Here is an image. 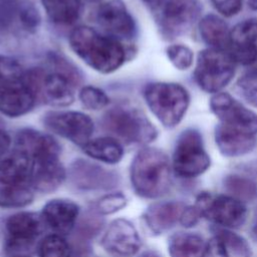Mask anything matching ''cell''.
<instances>
[{"mask_svg": "<svg viewBox=\"0 0 257 257\" xmlns=\"http://www.w3.org/2000/svg\"><path fill=\"white\" fill-rule=\"evenodd\" d=\"M72 51L91 69L108 74L124 63L127 52L121 41L101 34L87 25H79L69 34Z\"/></svg>", "mask_w": 257, "mask_h": 257, "instance_id": "cell-1", "label": "cell"}, {"mask_svg": "<svg viewBox=\"0 0 257 257\" xmlns=\"http://www.w3.org/2000/svg\"><path fill=\"white\" fill-rule=\"evenodd\" d=\"M130 178L138 196L146 199L164 196L172 185V171L168 156L157 148H143L136 154L131 164Z\"/></svg>", "mask_w": 257, "mask_h": 257, "instance_id": "cell-2", "label": "cell"}, {"mask_svg": "<svg viewBox=\"0 0 257 257\" xmlns=\"http://www.w3.org/2000/svg\"><path fill=\"white\" fill-rule=\"evenodd\" d=\"M143 95L151 112L168 128L182 121L190 104L188 90L176 82H150L144 87Z\"/></svg>", "mask_w": 257, "mask_h": 257, "instance_id": "cell-3", "label": "cell"}, {"mask_svg": "<svg viewBox=\"0 0 257 257\" xmlns=\"http://www.w3.org/2000/svg\"><path fill=\"white\" fill-rule=\"evenodd\" d=\"M101 121L111 137L125 144H149L158 135L145 113L136 107L114 106L104 113Z\"/></svg>", "mask_w": 257, "mask_h": 257, "instance_id": "cell-4", "label": "cell"}, {"mask_svg": "<svg viewBox=\"0 0 257 257\" xmlns=\"http://www.w3.org/2000/svg\"><path fill=\"white\" fill-rule=\"evenodd\" d=\"M236 62L226 50L206 48L199 52L194 70L198 86L208 93H218L232 80Z\"/></svg>", "mask_w": 257, "mask_h": 257, "instance_id": "cell-5", "label": "cell"}, {"mask_svg": "<svg viewBox=\"0 0 257 257\" xmlns=\"http://www.w3.org/2000/svg\"><path fill=\"white\" fill-rule=\"evenodd\" d=\"M175 173L183 178L202 175L210 167L201 133L195 128L185 130L178 138L172 162Z\"/></svg>", "mask_w": 257, "mask_h": 257, "instance_id": "cell-6", "label": "cell"}, {"mask_svg": "<svg viewBox=\"0 0 257 257\" xmlns=\"http://www.w3.org/2000/svg\"><path fill=\"white\" fill-rule=\"evenodd\" d=\"M44 222L36 213L19 212L6 221L7 257H29L35 241L42 232Z\"/></svg>", "mask_w": 257, "mask_h": 257, "instance_id": "cell-7", "label": "cell"}, {"mask_svg": "<svg viewBox=\"0 0 257 257\" xmlns=\"http://www.w3.org/2000/svg\"><path fill=\"white\" fill-rule=\"evenodd\" d=\"M201 10L199 0H168L155 18L161 34L166 39H174L193 26Z\"/></svg>", "mask_w": 257, "mask_h": 257, "instance_id": "cell-8", "label": "cell"}, {"mask_svg": "<svg viewBox=\"0 0 257 257\" xmlns=\"http://www.w3.org/2000/svg\"><path fill=\"white\" fill-rule=\"evenodd\" d=\"M45 127L75 145L82 147L93 134L94 124L89 115L81 111H49L43 117Z\"/></svg>", "mask_w": 257, "mask_h": 257, "instance_id": "cell-9", "label": "cell"}, {"mask_svg": "<svg viewBox=\"0 0 257 257\" xmlns=\"http://www.w3.org/2000/svg\"><path fill=\"white\" fill-rule=\"evenodd\" d=\"M195 206L202 216L227 228H239L247 216L243 202L226 195L212 197L207 193L200 194Z\"/></svg>", "mask_w": 257, "mask_h": 257, "instance_id": "cell-10", "label": "cell"}, {"mask_svg": "<svg viewBox=\"0 0 257 257\" xmlns=\"http://www.w3.org/2000/svg\"><path fill=\"white\" fill-rule=\"evenodd\" d=\"M210 109L220 123L257 136V113L227 92H218L210 98Z\"/></svg>", "mask_w": 257, "mask_h": 257, "instance_id": "cell-11", "label": "cell"}, {"mask_svg": "<svg viewBox=\"0 0 257 257\" xmlns=\"http://www.w3.org/2000/svg\"><path fill=\"white\" fill-rule=\"evenodd\" d=\"M96 21L104 32L121 41L137 36V23L122 0L103 2L96 11Z\"/></svg>", "mask_w": 257, "mask_h": 257, "instance_id": "cell-12", "label": "cell"}, {"mask_svg": "<svg viewBox=\"0 0 257 257\" xmlns=\"http://www.w3.org/2000/svg\"><path fill=\"white\" fill-rule=\"evenodd\" d=\"M41 22L32 0H0V31L35 33Z\"/></svg>", "mask_w": 257, "mask_h": 257, "instance_id": "cell-13", "label": "cell"}, {"mask_svg": "<svg viewBox=\"0 0 257 257\" xmlns=\"http://www.w3.org/2000/svg\"><path fill=\"white\" fill-rule=\"evenodd\" d=\"M68 178L75 188L82 191L110 190L119 181L114 172L83 159H77L70 165Z\"/></svg>", "mask_w": 257, "mask_h": 257, "instance_id": "cell-14", "label": "cell"}, {"mask_svg": "<svg viewBox=\"0 0 257 257\" xmlns=\"http://www.w3.org/2000/svg\"><path fill=\"white\" fill-rule=\"evenodd\" d=\"M103 249L114 256L131 257L135 255L142 246L140 235L126 219H115L106 228L102 238Z\"/></svg>", "mask_w": 257, "mask_h": 257, "instance_id": "cell-15", "label": "cell"}, {"mask_svg": "<svg viewBox=\"0 0 257 257\" xmlns=\"http://www.w3.org/2000/svg\"><path fill=\"white\" fill-rule=\"evenodd\" d=\"M227 51L242 65H251L257 60V18L244 19L230 30Z\"/></svg>", "mask_w": 257, "mask_h": 257, "instance_id": "cell-16", "label": "cell"}, {"mask_svg": "<svg viewBox=\"0 0 257 257\" xmlns=\"http://www.w3.org/2000/svg\"><path fill=\"white\" fill-rule=\"evenodd\" d=\"M78 84L63 73L43 70L38 86V99L55 107L68 106L74 101V91Z\"/></svg>", "mask_w": 257, "mask_h": 257, "instance_id": "cell-17", "label": "cell"}, {"mask_svg": "<svg viewBox=\"0 0 257 257\" xmlns=\"http://www.w3.org/2000/svg\"><path fill=\"white\" fill-rule=\"evenodd\" d=\"M38 97L23 76L0 86V113L8 117H19L28 113Z\"/></svg>", "mask_w": 257, "mask_h": 257, "instance_id": "cell-18", "label": "cell"}, {"mask_svg": "<svg viewBox=\"0 0 257 257\" xmlns=\"http://www.w3.org/2000/svg\"><path fill=\"white\" fill-rule=\"evenodd\" d=\"M15 149L25 153L32 163L58 160L60 156V146L56 140L33 128H23L17 133Z\"/></svg>", "mask_w": 257, "mask_h": 257, "instance_id": "cell-19", "label": "cell"}, {"mask_svg": "<svg viewBox=\"0 0 257 257\" xmlns=\"http://www.w3.org/2000/svg\"><path fill=\"white\" fill-rule=\"evenodd\" d=\"M79 215V206L66 199H53L47 202L41 212V218L56 234L69 233Z\"/></svg>", "mask_w": 257, "mask_h": 257, "instance_id": "cell-20", "label": "cell"}, {"mask_svg": "<svg viewBox=\"0 0 257 257\" xmlns=\"http://www.w3.org/2000/svg\"><path fill=\"white\" fill-rule=\"evenodd\" d=\"M256 135L219 123L215 128V143L220 153L226 157L236 158L250 153L255 145Z\"/></svg>", "mask_w": 257, "mask_h": 257, "instance_id": "cell-21", "label": "cell"}, {"mask_svg": "<svg viewBox=\"0 0 257 257\" xmlns=\"http://www.w3.org/2000/svg\"><path fill=\"white\" fill-rule=\"evenodd\" d=\"M185 205L176 201H164L152 204L143 215L148 229L154 234H162L180 222Z\"/></svg>", "mask_w": 257, "mask_h": 257, "instance_id": "cell-22", "label": "cell"}, {"mask_svg": "<svg viewBox=\"0 0 257 257\" xmlns=\"http://www.w3.org/2000/svg\"><path fill=\"white\" fill-rule=\"evenodd\" d=\"M31 159L22 151L15 149L0 160V184L3 186L22 185L30 180Z\"/></svg>", "mask_w": 257, "mask_h": 257, "instance_id": "cell-23", "label": "cell"}, {"mask_svg": "<svg viewBox=\"0 0 257 257\" xmlns=\"http://www.w3.org/2000/svg\"><path fill=\"white\" fill-rule=\"evenodd\" d=\"M66 178V171L58 160L32 163L29 183L33 189L41 193L55 191Z\"/></svg>", "mask_w": 257, "mask_h": 257, "instance_id": "cell-24", "label": "cell"}, {"mask_svg": "<svg viewBox=\"0 0 257 257\" xmlns=\"http://www.w3.org/2000/svg\"><path fill=\"white\" fill-rule=\"evenodd\" d=\"M198 27L202 40L210 48L227 51L231 29L223 18L216 14H207L199 20Z\"/></svg>", "mask_w": 257, "mask_h": 257, "instance_id": "cell-25", "label": "cell"}, {"mask_svg": "<svg viewBox=\"0 0 257 257\" xmlns=\"http://www.w3.org/2000/svg\"><path fill=\"white\" fill-rule=\"evenodd\" d=\"M81 148L89 158L108 165L119 163L124 154L122 144L111 136L90 139Z\"/></svg>", "mask_w": 257, "mask_h": 257, "instance_id": "cell-26", "label": "cell"}, {"mask_svg": "<svg viewBox=\"0 0 257 257\" xmlns=\"http://www.w3.org/2000/svg\"><path fill=\"white\" fill-rule=\"evenodd\" d=\"M205 245L201 236L179 232L171 236L168 248L171 257H203Z\"/></svg>", "mask_w": 257, "mask_h": 257, "instance_id": "cell-27", "label": "cell"}, {"mask_svg": "<svg viewBox=\"0 0 257 257\" xmlns=\"http://www.w3.org/2000/svg\"><path fill=\"white\" fill-rule=\"evenodd\" d=\"M41 3L49 19L56 24H72L80 15L79 0H41Z\"/></svg>", "mask_w": 257, "mask_h": 257, "instance_id": "cell-28", "label": "cell"}, {"mask_svg": "<svg viewBox=\"0 0 257 257\" xmlns=\"http://www.w3.org/2000/svg\"><path fill=\"white\" fill-rule=\"evenodd\" d=\"M34 195L26 184L3 186L0 188V208H21L33 201Z\"/></svg>", "mask_w": 257, "mask_h": 257, "instance_id": "cell-29", "label": "cell"}, {"mask_svg": "<svg viewBox=\"0 0 257 257\" xmlns=\"http://www.w3.org/2000/svg\"><path fill=\"white\" fill-rule=\"evenodd\" d=\"M224 186L230 194L229 196L241 202L252 201L257 197V185L249 178L230 175L226 177Z\"/></svg>", "mask_w": 257, "mask_h": 257, "instance_id": "cell-30", "label": "cell"}, {"mask_svg": "<svg viewBox=\"0 0 257 257\" xmlns=\"http://www.w3.org/2000/svg\"><path fill=\"white\" fill-rule=\"evenodd\" d=\"M39 257H71V248L67 241L59 234L44 237L38 245Z\"/></svg>", "mask_w": 257, "mask_h": 257, "instance_id": "cell-31", "label": "cell"}, {"mask_svg": "<svg viewBox=\"0 0 257 257\" xmlns=\"http://www.w3.org/2000/svg\"><path fill=\"white\" fill-rule=\"evenodd\" d=\"M78 97L82 105L90 110L102 109L109 103V97L105 91L93 85H85L81 87Z\"/></svg>", "mask_w": 257, "mask_h": 257, "instance_id": "cell-32", "label": "cell"}, {"mask_svg": "<svg viewBox=\"0 0 257 257\" xmlns=\"http://www.w3.org/2000/svg\"><path fill=\"white\" fill-rule=\"evenodd\" d=\"M170 62L179 70H187L193 64L194 54L191 48L184 44H171L166 49Z\"/></svg>", "mask_w": 257, "mask_h": 257, "instance_id": "cell-33", "label": "cell"}, {"mask_svg": "<svg viewBox=\"0 0 257 257\" xmlns=\"http://www.w3.org/2000/svg\"><path fill=\"white\" fill-rule=\"evenodd\" d=\"M218 234L225 242L231 257H251L250 247L242 237L228 230H221Z\"/></svg>", "mask_w": 257, "mask_h": 257, "instance_id": "cell-34", "label": "cell"}, {"mask_svg": "<svg viewBox=\"0 0 257 257\" xmlns=\"http://www.w3.org/2000/svg\"><path fill=\"white\" fill-rule=\"evenodd\" d=\"M24 71L16 59L0 55V86L20 79Z\"/></svg>", "mask_w": 257, "mask_h": 257, "instance_id": "cell-35", "label": "cell"}, {"mask_svg": "<svg viewBox=\"0 0 257 257\" xmlns=\"http://www.w3.org/2000/svg\"><path fill=\"white\" fill-rule=\"evenodd\" d=\"M237 86L242 96L253 106L257 107V68L243 74Z\"/></svg>", "mask_w": 257, "mask_h": 257, "instance_id": "cell-36", "label": "cell"}, {"mask_svg": "<svg viewBox=\"0 0 257 257\" xmlns=\"http://www.w3.org/2000/svg\"><path fill=\"white\" fill-rule=\"evenodd\" d=\"M126 197L120 193H110L102 196L96 202V211L101 215H109L118 212L126 206Z\"/></svg>", "mask_w": 257, "mask_h": 257, "instance_id": "cell-37", "label": "cell"}, {"mask_svg": "<svg viewBox=\"0 0 257 257\" xmlns=\"http://www.w3.org/2000/svg\"><path fill=\"white\" fill-rule=\"evenodd\" d=\"M203 257H231L228 251V248L220 237L219 234H216L211 238L208 243L205 245Z\"/></svg>", "mask_w": 257, "mask_h": 257, "instance_id": "cell-38", "label": "cell"}, {"mask_svg": "<svg viewBox=\"0 0 257 257\" xmlns=\"http://www.w3.org/2000/svg\"><path fill=\"white\" fill-rule=\"evenodd\" d=\"M213 7L224 17L237 15L243 6V0H210Z\"/></svg>", "mask_w": 257, "mask_h": 257, "instance_id": "cell-39", "label": "cell"}, {"mask_svg": "<svg viewBox=\"0 0 257 257\" xmlns=\"http://www.w3.org/2000/svg\"><path fill=\"white\" fill-rule=\"evenodd\" d=\"M201 216L202 215L196 206H188V207L186 206L181 215L180 223L184 227L189 228V227L195 226L198 223Z\"/></svg>", "mask_w": 257, "mask_h": 257, "instance_id": "cell-40", "label": "cell"}, {"mask_svg": "<svg viewBox=\"0 0 257 257\" xmlns=\"http://www.w3.org/2000/svg\"><path fill=\"white\" fill-rule=\"evenodd\" d=\"M144 5L151 11V13L156 16L161 9L164 7V5L167 3L168 0H141Z\"/></svg>", "mask_w": 257, "mask_h": 257, "instance_id": "cell-41", "label": "cell"}, {"mask_svg": "<svg viewBox=\"0 0 257 257\" xmlns=\"http://www.w3.org/2000/svg\"><path fill=\"white\" fill-rule=\"evenodd\" d=\"M11 145V140L9 135L0 128V160L7 154Z\"/></svg>", "mask_w": 257, "mask_h": 257, "instance_id": "cell-42", "label": "cell"}, {"mask_svg": "<svg viewBox=\"0 0 257 257\" xmlns=\"http://www.w3.org/2000/svg\"><path fill=\"white\" fill-rule=\"evenodd\" d=\"M140 257H160V256L153 251H146L143 254H141Z\"/></svg>", "mask_w": 257, "mask_h": 257, "instance_id": "cell-43", "label": "cell"}, {"mask_svg": "<svg viewBox=\"0 0 257 257\" xmlns=\"http://www.w3.org/2000/svg\"><path fill=\"white\" fill-rule=\"evenodd\" d=\"M248 5L252 10L257 11V0H248Z\"/></svg>", "mask_w": 257, "mask_h": 257, "instance_id": "cell-44", "label": "cell"}, {"mask_svg": "<svg viewBox=\"0 0 257 257\" xmlns=\"http://www.w3.org/2000/svg\"><path fill=\"white\" fill-rule=\"evenodd\" d=\"M252 234H253L254 238L257 239V213H256V218H255L254 225H253V228H252Z\"/></svg>", "mask_w": 257, "mask_h": 257, "instance_id": "cell-45", "label": "cell"}, {"mask_svg": "<svg viewBox=\"0 0 257 257\" xmlns=\"http://www.w3.org/2000/svg\"><path fill=\"white\" fill-rule=\"evenodd\" d=\"M90 1H100V0H90Z\"/></svg>", "mask_w": 257, "mask_h": 257, "instance_id": "cell-46", "label": "cell"}]
</instances>
